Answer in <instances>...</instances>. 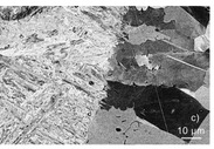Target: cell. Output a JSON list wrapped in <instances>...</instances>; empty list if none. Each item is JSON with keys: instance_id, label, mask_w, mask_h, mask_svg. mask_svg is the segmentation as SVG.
I'll use <instances>...</instances> for the list:
<instances>
[{"instance_id": "6da1fadb", "label": "cell", "mask_w": 214, "mask_h": 149, "mask_svg": "<svg viewBox=\"0 0 214 149\" xmlns=\"http://www.w3.org/2000/svg\"><path fill=\"white\" fill-rule=\"evenodd\" d=\"M148 58L146 56H138L137 58V62L139 66H144V65H148Z\"/></svg>"}, {"instance_id": "7a4b0ae2", "label": "cell", "mask_w": 214, "mask_h": 149, "mask_svg": "<svg viewBox=\"0 0 214 149\" xmlns=\"http://www.w3.org/2000/svg\"><path fill=\"white\" fill-rule=\"evenodd\" d=\"M88 83H89V85H90V86H91V87H94V86H95V82H94V81H93V80H90V81H89V82H88Z\"/></svg>"}, {"instance_id": "3957f363", "label": "cell", "mask_w": 214, "mask_h": 149, "mask_svg": "<svg viewBox=\"0 0 214 149\" xmlns=\"http://www.w3.org/2000/svg\"><path fill=\"white\" fill-rule=\"evenodd\" d=\"M116 132H117V133H121V132H122V128H120V127H117V128H116Z\"/></svg>"}]
</instances>
